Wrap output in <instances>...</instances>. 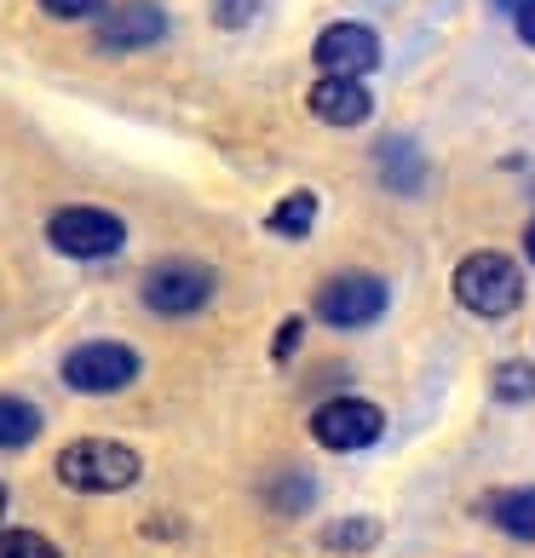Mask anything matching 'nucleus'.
Masks as SVG:
<instances>
[{"mask_svg": "<svg viewBox=\"0 0 535 558\" xmlns=\"http://www.w3.org/2000/svg\"><path fill=\"white\" fill-rule=\"evenodd\" d=\"M58 484L75 489V495H121L144 478V461L133 444H115V438H75L58 449Z\"/></svg>", "mask_w": 535, "mask_h": 558, "instance_id": "obj_1", "label": "nucleus"}, {"mask_svg": "<svg viewBox=\"0 0 535 558\" xmlns=\"http://www.w3.org/2000/svg\"><path fill=\"white\" fill-rule=\"evenodd\" d=\"M449 288H455V300L466 305L472 317H512L524 305V271L512 265L507 254H496V247H484V254H466L455 265V277H449Z\"/></svg>", "mask_w": 535, "mask_h": 558, "instance_id": "obj_2", "label": "nucleus"}, {"mask_svg": "<svg viewBox=\"0 0 535 558\" xmlns=\"http://www.w3.org/2000/svg\"><path fill=\"white\" fill-rule=\"evenodd\" d=\"M138 351L121 345V340H81L75 351H64V363H58V375H64L70 391L81 398H110V391H127L138 380Z\"/></svg>", "mask_w": 535, "mask_h": 558, "instance_id": "obj_3", "label": "nucleus"}, {"mask_svg": "<svg viewBox=\"0 0 535 558\" xmlns=\"http://www.w3.org/2000/svg\"><path fill=\"white\" fill-rule=\"evenodd\" d=\"M214 288H219V277L208 271V265L161 259V265L144 271L138 300H144V312H156V317H196L202 305H214Z\"/></svg>", "mask_w": 535, "mask_h": 558, "instance_id": "obj_4", "label": "nucleus"}, {"mask_svg": "<svg viewBox=\"0 0 535 558\" xmlns=\"http://www.w3.org/2000/svg\"><path fill=\"white\" fill-rule=\"evenodd\" d=\"M386 300H392V288H386V277L375 271H340V277H328L317 288V317L328 328H368V323H380L386 317Z\"/></svg>", "mask_w": 535, "mask_h": 558, "instance_id": "obj_5", "label": "nucleus"}, {"mask_svg": "<svg viewBox=\"0 0 535 558\" xmlns=\"http://www.w3.org/2000/svg\"><path fill=\"white\" fill-rule=\"evenodd\" d=\"M47 242L64 259H110V254H121V242H127V225L105 208H58L47 219Z\"/></svg>", "mask_w": 535, "mask_h": 558, "instance_id": "obj_6", "label": "nucleus"}, {"mask_svg": "<svg viewBox=\"0 0 535 558\" xmlns=\"http://www.w3.org/2000/svg\"><path fill=\"white\" fill-rule=\"evenodd\" d=\"M380 432H386V409L368 403V398H328V403H317V415H312V438L328 454L368 449Z\"/></svg>", "mask_w": 535, "mask_h": 558, "instance_id": "obj_7", "label": "nucleus"}, {"mask_svg": "<svg viewBox=\"0 0 535 558\" xmlns=\"http://www.w3.org/2000/svg\"><path fill=\"white\" fill-rule=\"evenodd\" d=\"M168 35V12L156 7V0H121L98 17V52H138V47H156V40Z\"/></svg>", "mask_w": 535, "mask_h": 558, "instance_id": "obj_8", "label": "nucleus"}, {"mask_svg": "<svg viewBox=\"0 0 535 558\" xmlns=\"http://www.w3.org/2000/svg\"><path fill=\"white\" fill-rule=\"evenodd\" d=\"M312 58L323 64V75H345V81H363L368 70L380 64V35L368 24H328L317 35Z\"/></svg>", "mask_w": 535, "mask_h": 558, "instance_id": "obj_9", "label": "nucleus"}, {"mask_svg": "<svg viewBox=\"0 0 535 558\" xmlns=\"http://www.w3.org/2000/svg\"><path fill=\"white\" fill-rule=\"evenodd\" d=\"M312 116L323 121V128H363L368 110H375V98L363 93V81H345V75H323L312 87Z\"/></svg>", "mask_w": 535, "mask_h": 558, "instance_id": "obj_10", "label": "nucleus"}, {"mask_svg": "<svg viewBox=\"0 0 535 558\" xmlns=\"http://www.w3.org/2000/svg\"><path fill=\"white\" fill-rule=\"evenodd\" d=\"M484 519L496 524L501 535H512V542H535V484L524 489H496L484 501Z\"/></svg>", "mask_w": 535, "mask_h": 558, "instance_id": "obj_11", "label": "nucleus"}, {"mask_svg": "<svg viewBox=\"0 0 535 558\" xmlns=\"http://www.w3.org/2000/svg\"><path fill=\"white\" fill-rule=\"evenodd\" d=\"M40 409L29 398H17V391H0V449H29L40 438Z\"/></svg>", "mask_w": 535, "mask_h": 558, "instance_id": "obj_12", "label": "nucleus"}, {"mask_svg": "<svg viewBox=\"0 0 535 558\" xmlns=\"http://www.w3.org/2000/svg\"><path fill=\"white\" fill-rule=\"evenodd\" d=\"M265 225H271L277 236H305V231L317 225V196H312V191H294V196H282Z\"/></svg>", "mask_w": 535, "mask_h": 558, "instance_id": "obj_13", "label": "nucleus"}, {"mask_svg": "<svg viewBox=\"0 0 535 558\" xmlns=\"http://www.w3.org/2000/svg\"><path fill=\"white\" fill-rule=\"evenodd\" d=\"M489 391H496L501 403H530L535 398V363H501Z\"/></svg>", "mask_w": 535, "mask_h": 558, "instance_id": "obj_14", "label": "nucleus"}, {"mask_svg": "<svg viewBox=\"0 0 535 558\" xmlns=\"http://www.w3.org/2000/svg\"><path fill=\"white\" fill-rule=\"evenodd\" d=\"M0 558H64L40 530H0Z\"/></svg>", "mask_w": 535, "mask_h": 558, "instance_id": "obj_15", "label": "nucleus"}, {"mask_svg": "<svg viewBox=\"0 0 535 558\" xmlns=\"http://www.w3.org/2000/svg\"><path fill=\"white\" fill-rule=\"evenodd\" d=\"M328 547H375L380 542V524H368V519H352V524H328L323 535Z\"/></svg>", "mask_w": 535, "mask_h": 558, "instance_id": "obj_16", "label": "nucleus"}, {"mask_svg": "<svg viewBox=\"0 0 535 558\" xmlns=\"http://www.w3.org/2000/svg\"><path fill=\"white\" fill-rule=\"evenodd\" d=\"M47 17H64V24H81V17H105V0H40Z\"/></svg>", "mask_w": 535, "mask_h": 558, "instance_id": "obj_17", "label": "nucleus"}, {"mask_svg": "<svg viewBox=\"0 0 535 558\" xmlns=\"http://www.w3.org/2000/svg\"><path fill=\"white\" fill-rule=\"evenodd\" d=\"M254 12H259V0H214V17H219L224 29H242Z\"/></svg>", "mask_w": 535, "mask_h": 558, "instance_id": "obj_18", "label": "nucleus"}, {"mask_svg": "<svg viewBox=\"0 0 535 558\" xmlns=\"http://www.w3.org/2000/svg\"><path fill=\"white\" fill-rule=\"evenodd\" d=\"M512 24H519V40H524V47H535V0H524V7L512 12Z\"/></svg>", "mask_w": 535, "mask_h": 558, "instance_id": "obj_19", "label": "nucleus"}, {"mask_svg": "<svg viewBox=\"0 0 535 558\" xmlns=\"http://www.w3.org/2000/svg\"><path fill=\"white\" fill-rule=\"evenodd\" d=\"M294 340H300V317H288V323H282V340H277V357H288V351H294Z\"/></svg>", "mask_w": 535, "mask_h": 558, "instance_id": "obj_20", "label": "nucleus"}, {"mask_svg": "<svg viewBox=\"0 0 535 558\" xmlns=\"http://www.w3.org/2000/svg\"><path fill=\"white\" fill-rule=\"evenodd\" d=\"M524 254H530V265H535V219H530V231H524Z\"/></svg>", "mask_w": 535, "mask_h": 558, "instance_id": "obj_21", "label": "nucleus"}, {"mask_svg": "<svg viewBox=\"0 0 535 558\" xmlns=\"http://www.w3.org/2000/svg\"><path fill=\"white\" fill-rule=\"evenodd\" d=\"M496 7H507V12H519V7H524V0H496Z\"/></svg>", "mask_w": 535, "mask_h": 558, "instance_id": "obj_22", "label": "nucleus"}, {"mask_svg": "<svg viewBox=\"0 0 535 558\" xmlns=\"http://www.w3.org/2000/svg\"><path fill=\"white\" fill-rule=\"evenodd\" d=\"M0 519H7V484H0Z\"/></svg>", "mask_w": 535, "mask_h": 558, "instance_id": "obj_23", "label": "nucleus"}]
</instances>
